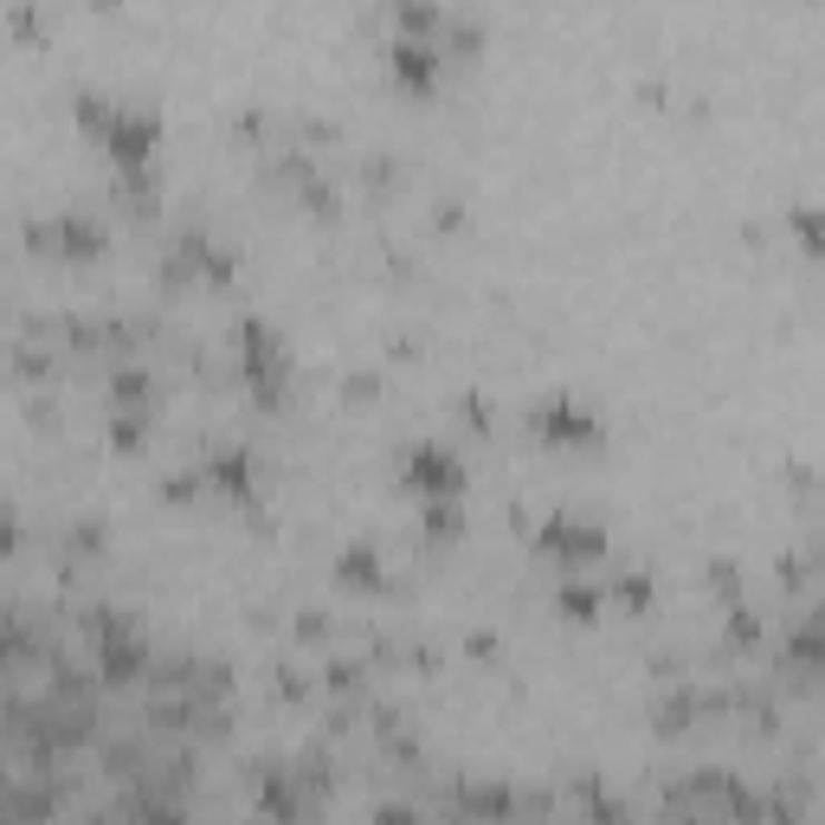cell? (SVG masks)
Returning <instances> with one entry per match:
<instances>
[{
    "label": "cell",
    "mask_w": 825,
    "mask_h": 825,
    "mask_svg": "<svg viewBox=\"0 0 825 825\" xmlns=\"http://www.w3.org/2000/svg\"><path fill=\"white\" fill-rule=\"evenodd\" d=\"M542 426L549 432H568V439H593V420H587V406H568V400H554L549 413H542Z\"/></svg>",
    "instance_id": "3957f363"
},
{
    "label": "cell",
    "mask_w": 825,
    "mask_h": 825,
    "mask_svg": "<svg viewBox=\"0 0 825 825\" xmlns=\"http://www.w3.org/2000/svg\"><path fill=\"white\" fill-rule=\"evenodd\" d=\"M394 65H400V78H406V85H420V91L432 85V46H420V39H400Z\"/></svg>",
    "instance_id": "7a4b0ae2"
},
{
    "label": "cell",
    "mask_w": 825,
    "mask_h": 825,
    "mask_svg": "<svg viewBox=\"0 0 825 825\" xmlns=\"http://www.w3.org/2000/svg\"><path fill=\"white\" fill-rule=\"evenodd\" d=\"M406 484H426V490H459L464 484V471L445 452H406Z\"/></svg>",
    "instance_id": "6da1fadb"
}]
</instances>
